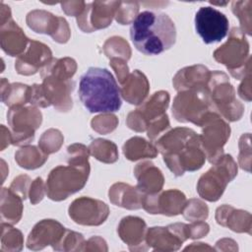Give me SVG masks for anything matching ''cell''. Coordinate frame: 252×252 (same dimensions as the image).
<instances>
[{
    "label": "cell",
    "mask_w": 252,
    "mask_h": 252,
    "mask_svg": "<svg viewBox=\"0 0 252 252\" xmlns=\"http://www.w3.org/2000/svg\"><path fill=\"white\" fill-rule=\"evenodd\" d=\"M66 229L54 220H43L37 222L29 234L27 246L32 250L42 249L52 245L53 249L60 243Z\"/></svg>",
    "instance_id": "20"
},
{
    "label": "cell",
    "mask_w": 252,
    "mask_h": 252,
    "mask_svg": "<svg viewBox=\"0 0 252 252\" xmlns=\"http://www.w3.org/2000/svg\"><path fill=\"white\" fill-rule=\"evenodd\" d=\"M89 152L96 159L106 163L114 162L118 158V153L115 144L107 140H94L89 147Z\"/></svg>",
    "instance_id": "32"
},
{
    "label": "cell",
    "mask_w": 252,
    "mask_h": 252,
    "mask_svg": "<svg viewBox=\"0 0 252 252\" xmlns=\"http://www.w3.org/2000/svg\"><path fill=\"white\" fill-rule=\"evenodd\" d=\"M108 194L110 201L114 205L130 210L142 208L145 196L137 187H132L124 183H115L112 185Z\"/></svg>",
    "instance_id": "26"
},
{
    "label": "cell",
    "mask_w": 252,
    "mask_h": 252,
    "mask_svg": "<svg viewBox=\"0 0 252 252\" xmlns=\"http://www.w3.org/2000/svg\"><path fill=\"white\" fill-rule=\"evenodd\" d=\"M0 37L2 49L10 56H20L30 43L22 29L11 19L1 25Z\"/></svg>",
    "instance_id": "21"
},
{
    "label": "cell",
    "mask_w": 252,
    "mask_h": 252,
    "mask_svg": "<svg viewBox=\"0 0 252 252\" xmlns=\"http://www.w3.org/2000/svg\"><path fill=\"white\" fill-rule=\"evenodd\" d=\"M149 93V82L146 76L139 70L129 74L126 81L121 84L120 94L131 104H140L143 102Z\"/></svg>",
    "instance_id": "25"
},
{
    "label": "cell",
    "mask_w": 252,
    "mask_h": 252,
    "mask_svg": "<svg viewBox=\"0 0 252 252\" xmlns=\"http://www.w3.org/2000/svg\"><path fill=\"white\" fill-rule=\"evenodd\" d=\"M185 195L175 189L164 191L160 194H147L143 199V208L149 214H162L176 216L183 213L186 206Z\"/></svg>",
    "instance_id": "17"
},
{
    "label": "cell",
    "mask_w": 252,
    "mask_h": 252,
    "mask_svg": "<svg viewBox=\"0 0 252 252\" xmlns=\"http://www.w3.org/2000/svg\"><path fill=\"white\" fill-rule=\"evenodd\" d=\"M28 26L36 32L49 34L54 40L65 43L70 37V30L64 18L42 10H34L27 16Z\"/></svg>",
    "instance_id": "15"
},
{
    "label": "cell",
    "mask_w": 252,
    "mask_h": 252,
    "mask_svg": "<svg viewBox=\"0 0 252 252\" xmlns=\"http://www.w3.org/2000/svg\"><path fill=\"white\" fill-rule=\"evenodd\" d=\"M62 142H63V137L61 133L58 130L50 129L43 133L38 143V146L40 147V150L43 153L48 155L50 153L57 152L61 147Z\"/></svg>",
    "instance_id": "34"
},
{
    "label": "cell",
    "mask_w": 252,
    "mask_h": 252,
    "mask_svg": "<svg viewBox=\"0 0 252 252\" xmlns=\"http://www.w3.org/2000/svg\"><path fill=\"white\" fill-rule=\"evenodd\" d=\"M210 95L216 109L228 121L240 119L242 104L235 98V91L229 84L226 74L220 71L211 72L208 82Z\"/></svg>",
    "instance_id": "9"
},
{
    "label": "cell",
    "mask_w": 252,
    "mask_h": 252,
    "mask_svg": "<svg viewBox=\"0 0 252 252\" xmlns=\"http://www.w3.org/2000/svg\"><path fill=\"white\" fill-rule=\"evenodd\" d=\"M195 29L207 44L223 39L229 29L226 16L213 7H201L195 15Z\"/></svg>",
    "instance_id": "12"
},
{
    "label": "cell",
    "mask_w": 252,
    "mask_h": 252,
    "mask_svg": "<svg viewBox=\"0 0 252 252\" xmlns=\"http://www.w3.org/2000/svg\"><path fill=\"white\" fill-rule=\"evenodd\" d=\"M120 2H92L86 4L84 11L77 17L78 27L85 32L103 29L111 24Z\"/></svg>",
    "instance_id": "14"
},
{
    "label": "cell",
    "mask_w": 252,
    "mask_h": 252,
    "mask_svg": "<svg viewBox=\"0 0 252 252\" xmlns=\"http://www.w3.org/2000/svg\"><path fill=\"white\" fill-rule=\"evenodd\" d=\"M47 156L45 153L39 152L36 147L32 146L20 149L15 155V159L20 166L27 169H34L45 162Z\"/></svg>",
    "instance_id": "30"
},
{
    "label": "cell",
    "mask_w": 252,
    "mask_h": 252,
    "mask_svg": "<svg viewBox=\"0 0 252 252\" xmlns=\"http://www.w3.org/2000/svg\"><path fill=\"white\" fill-rule=\"evenodd\" d=\"M168 102L169 94L167 92L155 93L145 103L128 114V127L137 132L147 130L151 125L166 116L165 110Z\"/></svg>",
    "instance_id": "11"
},
{
    "label": "cell",
    "mask_w": 252,
    "mask_h": 252,
    "mask_svg": "<svg viewBox=\"0 0 252 252\" xmlns=\"http://www.w3.org/2000/svg\"><path fill=\"white\" fill-rule=\"evenodd\" d=\"M146 222L137 217L123 218L118 226V233L120 238L128 244L130 250H146L143 245L146 244Z\"/></svg>",
    "instance_id": "22"
},
{
    "label": "cell",
    "mask_w": 252,
    "mask_h": 252,
    "mask_svg": "<svg viewBox=\"0 0 252 252\" xmlns=\"http://www.w3.org/2000/svg\"><path fill=\"white\" fill-rule=\"evenodd\" d=\"M211 72L203 65H194L178 71L173 78V86L178 91H185L197 87H208Z\"/></svg>",
    "instance_id": "24"
},
{
    "label": "cell",
    "mask_w": 252,
    "mask_h": 252,
    "mask_svg": "<svg viewBox=\"0 0 252 252\" xmlns=\"http://www.w3.org/2000/svg\"><path fill=\"white\" fill-rule=\"evenodd\" d=\"M215 59L224 64L236 79H241L250 72L249 44L244 32L239 28H233L227 41L214 52Z\"/></svg>",
    "instance_id": "7"
},
{
    "label": "cell",
    "mask_w": 252,
    "mask_h": 252,
    "mask_svg": "<svg viewBox=\"0 0 252 252\" xmlns=\"http://www.w3.org/2000/svg\"><path fill=\"white\" fill-rule=\"evenodd\" d=\"M117 125V119L115 115L111 114H104L98 115L92 120L93 129L99 132V133H107L115 129Z\"/></svg>",
    "instance_id": "37"
},
{
    "label": "cell",
    "mask_w": 252,
    "mask_h": 252,
    "mask_svg": "<svg viewBox=\"0 0 252 252\" xmlns=\"http://www.w3.org/2000/svg\"><path fill=\"white\" fill-rule=\"evenodd\" d=\"M31 87L23 84L7 85L6 92L2 91V101L10 108L30 102Z\"/></svg>",
    "instance_id": "31"
},
{
    "label": "cell",
    "mask_w": 252,
    "mask_h": 252,
    "mask_svg": "<svg viewBox=\"0 0 252 252\" xmlns=\"http://www.w3.org/2000/svg\"><path fill=\"white\" fill-rule=\"evenodd\" d=\"M167 167L176 175L201 168L206 155L201 147L200 135L185 127H177L164 133L156 142Z\"/></svg>",
    "instance_id": "1"
},
{
    "label": "cell",
    "mask_w": 252,
    "mask_h": 252,
    "mask_svg": "<svg viewBox=\"0 0 252 252\" xmlns=\"http://www.w3.org/2000/svg\"><path fill=\"white\" fill-rule=\"evenodd\" d=\"M172 114L179 122H191L203 126L218 113L208 87H197L181 91L175 96Z\"/></svg>",
    "instance_id": "6"
},
{
    "label": "cell",
    "mask_w": 252,
    "mask_h": 252,
    "mask_svg": "<svg viewBox=\"0 0 252 252\" xmlns=\"http://www.w3.org/2000/svg\"><path fill=\"white\" fill-rule=\"evenodd\" d=\"M139 10L138 2H120L115 14L116 21L121 25H127L134 21Z\"/></svg>",
    "instance_id": "35"
},
{
    "label": "cell",
    "mask_w": 252,
    "mask_h": 252,
    "mask_svg": "<svg viewBox=\"0 0 252 252\" xmlns=\"http://www.w3.org/2000/svg\"><path fill=\"white\" fill-rule=\"evenodd\" d=\"M185 208L186 211L183 212L187 220H205L208 217V207L199 200H190L186 203Z\"/></svg>",
    "instance_id": "36"
},
{
    "label": "cell",
    "mask_w": 252,
    "mask_h": 252,
    "mask_svg": "<svg viewBox=\"0 0 252 252\" xmlns=\"http://www.w3.org/2000/svg\"><path fill=\"white\" fill-rule=\"evenodd\" d=\"M130 36L140 52L158 55L175 43L176 30L166 14L144 11L131 23Z\"/></svg>",
    "instance_id": "2"
},
{
    "label": "cell",
    "mask_w": 252,
    "mask_h": 252,
    "mask_svg": "<svg viewBox=\"0 0 252 252\" xmlns=\"http://www.w3.org/2000/svg\"><path fill=\"white\" fill-rule=\"evenodd\" d=\"M68 165L53 168L46 180V194L54 201H61L80 191L86 184L89 173V150L82 144L67 149Z\"/></svg>",
    "instance_id": "3"
},
{
    "label": "cell",
    "mask_w": 252,
    "mask_h": 252,
    "mask_svg": "<svg viewBox=\"0 0 252 252\" xmlns=\"http://www.w3.org/2000/svg\"><path fill=\"white\" fill-rule=\"evenodd\" d=\"M202 127L201 147L208 160L215 163L223 155V146L229 138L230 128L220 114L211 117Z\"/></svg>",
    "instance_id": "13"
},
{
    "label": "cell",
    "mask_w": 252,
    "mask_h": 252,
    "mask_svg": "<svg viewBox=\"0 0 252 252\" xmlns=\"http://www.w3.org/2000/svg\"><path fill=\"white\" fill-rule=\"evenodd\" d=\"M109 64L115 70L119 83L123 84L129 76V69L127 64L125 63V60H123L122 58H111Z\"/></svg>",
    "instance_id": "39"
},
{
    "label": "cell",
    "mask_w": 252,
    "mask_h": 252,
    "mask_svg": "<svg viewBox=\"0 0 252 252\" xmlns=\"http://www.w3.org/2000/svg\"><path fill=\"white\" fill-rule=\"evenodd\" d=\"M30 177L27 175H20L17 178H15L10 186V189L14 191L16 194H20L22 199L27 198V193L29 190V184H30Z\"/></svg>",
    "instance_id": "38"
},
{
    "label": "cell",
    "mask_w": 252,
    "mask_h": 252,
    "mask_svg": "<svg viewBox=\"0 0 252 252\" xmlns=\"http://www.w3.org/2000/svg\"><path fill=\"white\" fill-rule=\"evenodd\" d=\"M22 197L16 194L14 191L8 188L2 189L1 198V219L2 222L7 221L8 223H17L23 212Z\"/></svg>",
    "instance_id": "28"
},
{
    "label": "cell",
    "mask_w": 252,
    "mask_h": 252,
    "mask_svg": "<svg viewBox=\"0 0 252 252\" xmlns=\"http://www.w3.org/2000/svg\"><path fill=\"white\" fill-rule=\"evenodd\" d=\"M123 153L129 160H137L146 158H156L158 155V149L145 139L134 137L124 144Z\"/></svg>",
    "instance_id": "29"
},
{
    "label": "cell",
    "mask_w": 252,
    "mask_h": 252,
    "mask_svg": "<svg viewBox=\"0 0 252 252\" xmlns=\"http://www.w3.org/2000/svg\"><path fill=\"white\" fill-rule=\"evenodd\" d=\"M79 96L92 113H110L121 107L120 89L112 74L104 68L91 67L81 77Z\"/></svg>",
    "instance_id": "4"
},
{
    "label": "cell",
    "mask_w": 252,
    "mask_h": 252,
    "mask_svg": "<svg viewBox=\"0 0 252 252\" xmlns=\"http://www.w3.org/2000/svg\"><path fill=\"white\" fill-rule=\"evenodd\" d=\"M251 1H234L231 4L233 14L239 19L242 32L251 34Z\"/></svg>",
    "instance_id": "33"
},
{
    "label": "cell",
    "mask_w": 252,
    "mask_h": 252,
    "mask_svg": "<svg viewBox=\"0 0 252 252\" xmlns=\"http://www.w3.org/2000/svg\"><path fill=\"white\" fill-rule=\"evenodd\" d=\"M237 174V166L230 155H222L214 165L203 174L197 184L199 195L215 202L222 195L226 184Z\"/></svg>",
    "instance_id": "8"
},
{
    "label": "cell",
    "mask_w": 252,
    "mask_h": 252,
    "mask_svg": "<svg viewBox=\"0 0 252 252\" xmlns=\"http://www.w3.org/2000/svg\"><path fill=\"white\" fill-rule=\"evenodd\" d=\"M44 194V188H43V182L40 177H37L30 187V199L32 204H36L39 201L42 200Z\"/></svg>",
    "instance_id": "40"
},
{
    "label": "cell",
    "mask_w": 252,
    "mask_h": 252,
    "mask_svg": "<svg viewBox=\"0 0 252 252\" xmlns=\"http://www.w3.org/2000/svg\"><path fill=\"white\" fill-rule=\"evenodd\" d=\"M8 123L11 126V139L13 145H27L33 140L34 131L41 123V113L34 106H13L7 114Z\"/></svg>",
    "instance_id": "10"
},
{
    "label": "cell",
    "mask_w": 252,
    "mask_h": 252,
    "mask_svg": "<svg viewBox=\"0 0 252 252\" xmlns=\"http://www.w3.org/2000/svg\"><path fill=\"white\" fill-rule=\"evenodd\" d=\"M62 5V9L65 11V13L67 15H71V16H79L85 9L86 7V3L83 1L80 2H64L61 3Z\"/></svg>",
    "instance_id": "41"
},
{
    "label": "cell",
    "mask_w": 252,
    "mask_h": 252,
    "mask_svg": "<svg viewBox=\"0 0 252 252\" xmlns=\"http://www.w3.org/2000/svg\"><path fill=\"white\" fill-rule=\"evenodd\" d=\"M134 174L138 180L137 188L145 195L158 193L163 185L161 171L152 162H141L134 169Z\"/></svg>",
    "instance_id": "23"
},
{
    "label": "cell",
    "mask_w": 252,
    "mask_h": 252,
    "mask_svg": "<svg viewBox=\"0 0 252 252\" xmlns=\"http://www.w3.org/2000/svg\"><path fill=\"white\" fill-rule=\"evenodd\" d=\"M249 216L250 214L248 212L234 210L232 207L224 205L218 208L216 213V220L218 223L223 226H228L233 231H247L248 233H250L251 218L245 220V218Z\"/></svg>",
    "instance_id": "27"
},
{
    "label": "cell",
    "mask_w": 252,
    "mask_h": 252,
    "mask_svg": "<svg viewBox=\"0 0 252 252\" xmlns=\"http://www.w3.org/2000/svg\"><path fill=\"white\" fill-rule=\"evenodd\" d=\"M76 62L72 58L54 59L41 69L42 92L49 104L59 111H68L72 107L70 96L74 88L71 80L76 72Z\"/></svg>",
    "instance_id": "5"
},
{
    "label": "cell",
    "mask_w": 252,
    "mask_h": 252,
    "mask_svg": "<svg viewBox=\"0 0 252 252\" xmlns=\"http://www.w3.org/2000/svg\"><path fill=\"white\" fill-rule=\"evenodd\" d=\"M188 238L187 224L174 223L166 227H151L146 233V244L154 250H177Z\"/></svg>",
    "instance_id": "18"
},
{
    "label": "cell",
    "mask_w": 252,
    "mask_h": 252,
    "mask_svg": "<svg viewBox=\"0 0 252 252\" xmlns=\"http://www.w3.org/2000/svg\"><path fill=\"white\" fill-rule=\"evenodd\" d=\"M68 212L75 222L83 225H99L109 215L105 203L89 197H81L73 201Z\"/></svg>",
    "instance_id": "16"
},
{
    "label": "cell",
    "mask_w": 252,
    "mask_h": 252,
    "mask_svg": "<svg viewBox=\"0 0 252 252\" xmlns=\"http://www.w3.org/2000/svg\"><path fill=\"white\" fill-rule=\"evenodd\" d=\"M51 50L45 44L30 40V43L23 54L18 56L15 68L19 74L32 75L42 69L52 59Z\"/></svg>",
    "instance_id": "19"
}]
</instances>
